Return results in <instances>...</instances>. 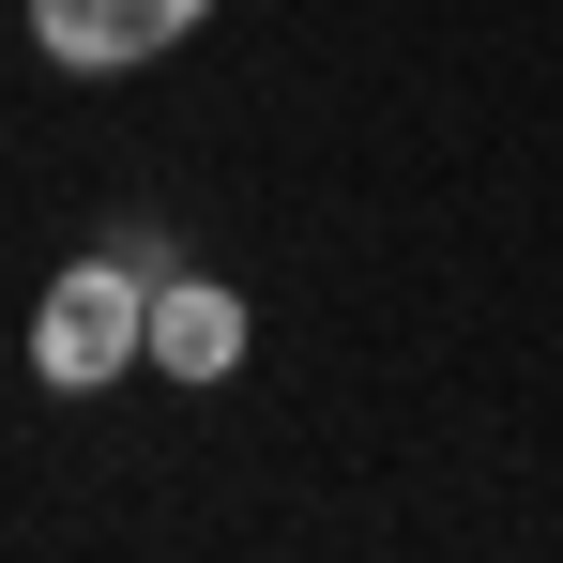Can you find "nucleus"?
<instances>
[{
	"label": "nucleus",
	"mask_w": 563,
	"mask_h": 563,
	"mask_svg": "<svg viewBox=\"0 0 563 563\" xmlns=\"http://www.w3.org/2000/svg\"><path fill=\"white\" fill-rule=\"evenodd\" d=\"M153 351V275L107 244V260H62L46 305H31V366L62 380V396H107V380Z\"/></svg>",
	"instance_id": "f257e3e1"
},
{
	"label": "nucleus",
	"mask_w": 563,
	"mask_h": 563,
	"mask_svg": "<svg viewBox=\"0 0 563 563\" xmlns=\"http://www.w3.org/2000/svg\"><path fill=\"white\" fill-rule=\"evenodd\" d=\"M153 366L168 380H229L244 366V289H213V275H153Z\"/></svg>",
	"instance_id": "7ed1b4c3"
},
{
	"label": "nucleus",
	"mask_w": 563,
	"mask_h": 563,
	"mask_svg": "<svg viewBox=\"0 0 563 563\" xmlns=\"http://www.w3.org/2000/svg\"><path fill=\"white\" fill-rule=\"evenodd\" d=\"M213 0H31V46L62 77H122V62H168Z\"/></svg>",
	"instance_id": "f03ea898"
}]
</instances>
